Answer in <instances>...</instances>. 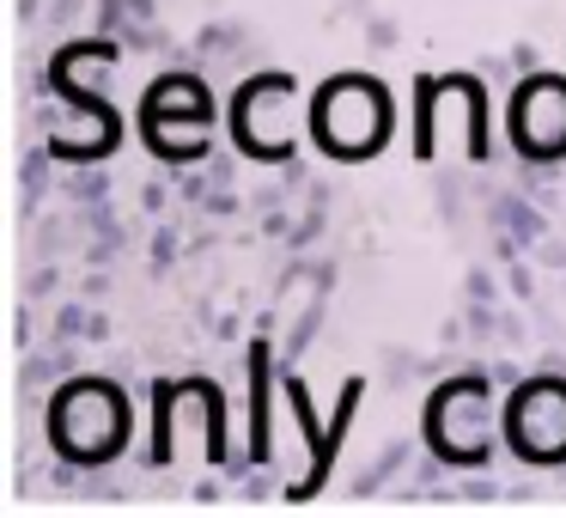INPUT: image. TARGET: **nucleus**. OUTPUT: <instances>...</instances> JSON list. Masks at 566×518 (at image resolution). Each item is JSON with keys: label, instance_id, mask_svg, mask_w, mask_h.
<instances>
[{"label": "nucleus", "instance_id": "f257e3e1", "mask_svg": "<svg viewBox=\"0 0 566 518\" xmlns=\"http://www.w3.org/2000/svg\"><path fill=\"white\" fill-rule=\"evenodd\" d=\"M421 433H426V452L439 464H488V452L506 439V409H500V390L488 378H445V385L426 397L421 415Z\"/></svg>", "mask_w": 566, "mask_h": 518}, {"label": "nucleus", "instance_id": "f03ea898", "mask_svg": "<svg viewBox=\"0 0 566 518\" xmlns=\"http://www.w3.org/2000/svg\"><path fill=\"white\" fill-rule=\"evenodd\" d=\"M396 129V104L371 74H335L311 98V134L330 159H371Z\"/></svg>", "mask_w": 566, "mask_h": 518}, {"label": "nucleus", "instance_id": "7ed1b4c3", "mask_svg": "<svg viewBox=\"0 0 566 518\" xmlns=\"http://www.w3.org/2000/svg\"><path fill=\"white\" fill-rule=\"evenodd\" d=\"M129 439V397L110 378H74L49 403V445L67 464H110Z\"/></svg>", "mask_w": 566, "mask_h": 518}, {"label": "nucleus", "instance_id": "20e7f679", "mask_svg": "<svg viewBox=\"0 0 566 518\" xmlns=\"http://www.w3.org/2000/svg\"><path fill=\"white\" fill-rule=\"evenodd\" d=\"M304 129H311V110H304V92L292 74H256V80L237 86L232 134L251 159H287L304 141Z\"/></svg>", "mask_w": 566, "mask_h": 518}, {"label": "nucleus", "instance_id": "39448f33", "mask_svg": "<svg viewBox=\"0 0 566 518\" xmlns=\"http://www.w3.org/2000/svg\"><path fill=\"white\" fill-rule=\"evenodd\" d=\"M506 445L524 464H566V378H524L506 397Z\"/></svg>", "mask_w": 566, "mask_h": 518}, {"label": "nucleus", "instance_id": "423d86ee", "mask_svg": "<svg viewBox=\"0 0 566 518\" xmlns=\"http://www.w3.org/2000/svg\"><path fill=\"white\" fill-rule=\"evenodd\" d=\"M512 146L524 159H566V74H524L518 80Z\"/></svg>", "mask_w": 566, "mask_h": 518}, {"label": "nucleus", "instance_id": "0eeeda50", "mask_svg": "<svg viewBox=\"0 0 566 518\" xmlns=\"http://www.w3.org/2000/svg\"><path fill=\"white\" fill-rule=\"evenodd\" d=\"M457 141L463 153H475V159H488V98H481V86L475 80H433L426 86V117H421V146L433 153L439 141Z\"/></svg>", "mask_w": 566, "mask_h": 518}, {"label": "nucleus", "instance_id": "6e6552de", "mask_svg": "<svg viewBox=\"0 0 566 518\" xmlns=\"http://www.w3.org/2000/svg\"><path fill=\"white\" fill-rule=\"evenodd\" d=\"M146 141L165 159H201L208 153V117H146Z\"/></svg>", "mask_w": 566, "mask_h": 518}, {"label": "nucleus", "instance_id": "1a4fd4ad", "mask_svg": "<svg viewBox=\"0 0 566 518\" xmlns=\"http://www.w3.org/2000/svg\"><path fill=\"white\" fill-rule=\"evenodd\" d=\"M146 117H213V110H208V86L189 80V74H171V80L153 86Z\"/></svg>", "mask_w": 566, "mask_h": 518}, {"label": "nucleus", "instance_id": "9d476101", "mask_svg": "<svg viewBox=\"0 0 566 518\" xmlns=\"http://www.w3.org/2000/svg\"><path fill=\"white\" fill-rule=\"evenodd\" d=\"M536 263L542 268H561V275H566V239H542L536 244Z\"/></svg>", "mask_w": 566, "mask_h": 518}, {"label": "nucleus", "instance_id": "9b49d317", "mask_svg": "<svg viewBox=\"0 0 566 518\" xmlns=\"http://www.w3.org/2000/svg\"><path fill=\"white\" fill-rule=\"evenodd\" d=\"M512 287H518V299H536V293H530V287H536V280H530V268H512Z\"/></svg>", "mask_w": 566, "mask_h": 518}]
</instances>
